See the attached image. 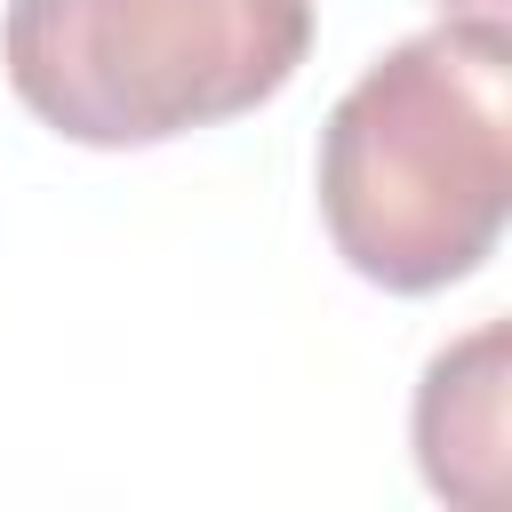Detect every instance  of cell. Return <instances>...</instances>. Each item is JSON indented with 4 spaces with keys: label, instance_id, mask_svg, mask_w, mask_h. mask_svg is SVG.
<instances>
[{
    "label": "cell",
    "instance_id": "cell-3",
    "mask_svg": "<svg viewBox=\"0 0 512 512\" xmlns=\"http://www.w3.org/2000/svg\"><path fill=\"white\" fill-rule=\"evenodd\" d=\"M504 320H480L416 384V456L448 504L488 512L504 496Z\"/></svg>",
    "mask_w": 512,
    "mask_h": 512
},
{
    "label": "cell",
    "instance_id": "cell-1",
    "mask_svg": "<svg viewBox=\"0 0 512 512\" xmlns=\"http://www.w3.org/2000/svg\"><path fill=\"white\" fill-rule=\"evenodd\" d=\"M504 80V16H440L336 96L320 128V216L360 280L432 296L496 256L512 208Z\"/></svg>",
    "mask_w": 512,
    "mask_h": 512
},
{
    "label": "cell",
    "instance_id": "cell-4",
    "mask_svg": "<svg viewBox=\"0 0 512 512\" xmlns=\"http://www.w3.org/2000/svg\"><path fill=\"white\" fill-rule=\"evenodd\" d=\"M448 16H504V0H440Z\"/></svg>",
    "mask_w": 512,
    "mask_h": 512
},
{
    "label": "cell",
    "instance_id": "cell-2",
    "mask_svg": "<svg viewBox=\"0 0 512 512\" xmlns=\"http://www.w3.org/2000/svg\"><path fill=\"white\" fill-rule=\"evenodd\" d=\"M312 0H8L0 64L72 144H168L256 112L296 80Z\"/></svg>",
    "mask_w": 512,
    "mask_h": 512
}]
</instances>
